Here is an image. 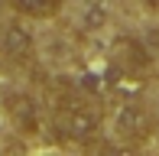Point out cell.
I'll list each match as a JSON object with an SVG mask.
<instances>
[{"mask_svg": "<svg viewBox=\"0 0 159 156\" xmlns=\"http://www.w3.org/2000/svg\"><path fill=\"white\" fill-rule=\"evenodd\" d=\"M114 133H117L127 146L143 143V140L153 133V117H149V111L143 108V104H136V101L127 98L117 108V114H114Z\"/></svg>", "mask_w": 159, "mask_h": 156, "instance_id": "7a4b0ae2", "label": "cell"}, {"mask_svg": "<svg viewBox=\"0 0 159 156\" xmlns=\"http://www.w3.org/2000/svg\"><path fill=\"white\" fill-rule=\"evenodd\" d=\"M13 7L20 13H26V16H33V20H46V16L59 13L62 0H13Z\"/></svg>", "mask_w": 159, "mask_h": 156, "instance_id": "8992f818", "label": "cell"}, {"mask_svg": "<svg viewBox=\"0 0 159 156\" xmlns=\"http://www.w3.org/2000/svg\"><path fill=\"white\" fill-rule=\"evenodd\" d=\"M149 65V49H143L136 39H117L114 42V68L130 78H140Z\"/></svg>", "mask_w": 159, "mask_h": 156, "instance_id": "277c9868", "label": "cell"}, {"mask_svg": "<svg viewBox=\"0 0 159 156\" xmlns=\"http://www.w3.org/2000/svg\"><path fill=\"white\" fill-rule=\"evenodd\" d=\"M52 130L62 143H84L98 133V111L81 101H62L52 111Z\"/></svg>", "mask_w": 159, "mask_h": 156, "instance_id": "6da1fadb", "label": "cell"}, {"mask_svg": "<svg viewBox=\"0 0 159 156\" xmlns=\"http://www.w3.org/2000/svg\"><path fill=\"white\" fill-rule=\"evenodd\" d=\"M0 52L13 62H26L33 55V33L23 23H16V20L3 23V30H0Z\"/></svg>", "mask_w": 159, "mask_h": 156, "instance_id": "5b68a950", "label": "cell"}, {"mask_svg": "<svg viewBox=\"0 0 159 156\" xmlns=\"http://www.w3.org/2000/svg\"><path fill=\"white\" fill-rule=\"evenodd\" d=\"M3 111H7L10 124L16 127L20 133H39V127H42V114H39V104H36L30 94H23V91H7V98H3Z\"/></svg>", "mask_w": 159, "mask_h": 156, "instance_id": "3957f363", "label": "cell"}]
</instances>
